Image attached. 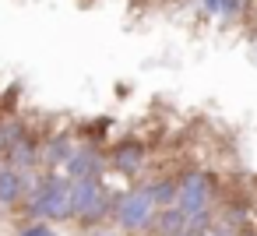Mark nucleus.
<instances>
[{"label":"nucleus","instance_id":"obj_1","mask_svg":"<svg viewBox=\"0 0 257 236\" xmlns=\"http://www.w3.org/2000/svg\"><path fill=\"white\" fill-rule=\"evenodd\" d=\"M116 197L120 194H109L102 180H71V218L88 229H99L113 215Z\"/></svg>","mask_w":257,"mask_h":236},{"label":"nucleus","instance_id":"obj_2","mask_svg":"<svg viewBox=\"0 0 257 236\" xmlns=\"http://www.w3.org/2000/svg\"><path fill=\"white\" fill-rule=\"evenodd\" d=\"M25 208V218H36V222H60V218H71V176H60V173H46L39 190L22 204Z\"/></svg>","mask_w":257,"mask_h":236},{"label":"nucleus","instance_id":"obj_3","mask_svg":"<svg viewBox=\"0 0 257 236\" xmlns=\"http://www.w3.org/2000/svg\"><path fill=\"white\" fill-rule=\"evenodd\" d=\"M155 215H159V204L148 197L145 187L123 190L116 197V208H113V218H116V229L120 232H152Z\"/></svg>","mask_w":257,"mask_h":236},{"label":"nucleus","instance_id":"obj_4","mask_svg":"<svg viewBox=\"0 0 257 236\" xmlns=\"http://www.w3.org/2000/svg\"><path fill=\"white\" fill-rule=\"evenodd\" d=\"M109 169V155L95 145H78L71 162H67V176L71 180H99Z\"/></svg>","mask_w":257,"mask_h":236},{"label":"nucleus","instance_id":"obj_5","mask_svg":"<svg viewBox=\"0 0 257 236\" xmlns=\"http://www.w3.org/2000/svg\"><path fill=\"white\" fill-rule=\"evenodd\" d=\"M78 141L71 134H53L46 141H39V169L43 173H57V169H67L71 155H74Z\"/></svg>","mask_w":257,"mask_h":236},{"label":"nucleus","instance_id":"obj_6","mask_svg":"<svg viewBox=\"0 0 257 236\" xmlns=\"http://www.w3.org/2000/svg\"><path fill=\"white\" fill-rule=\"evenodd\" d=\"M145 159H148V152L141 141H120L116 148H109V169L120 176H138L145 169Z\"/></svg>","mask_w":257,"mask_h":236},{"label":"nucleus","instance_id":"obj_7","mask_svg":"<svg viewBox=\"0 0 257 236\" xmlns=\"http://www.w3.org/2000/svg\"><path fill=\"white\" fill-rule=\"evenodd\" d=\"M4 162H8L11 169H18V173L39 169V141H36L32 134H25L22 141H15V145L4 152Z\"/></svg>","mask_w":257,"mask_h":236},{"label":"nucleus","instance_id":"obj_8","mask_svg":"<svg viewBox=\"0 0 257 236\" xmlns=\"http://www.w3.org/2000/svg\"><path fill=\"white\" fill-rule=\"evenodd\" d=\"M25 204V183H22V173L11 169L8 162H0V208H22Z\"/></svg>","mask_w":257,"mask_h":236},{"label":"nucleus","instance_id":"obj_9","mask_svg":"<svg viewBox=\"0 0 257 236\" xmlns=\"http://www.w3.org/2000/svg\"><path fill=\"white\" fill-rule=\"evenodd\" d=\"M141 187H145L148 197L159 204V211H162V208H176V190H180V183H176L173 176H155V180H145Z\"/></svg>","mask_w":257,"mask_h":236},{"label":"nucleus","instance_id":"obj_10","mask_svg":"<svg viewBox=\"0 0 257 236\" xmlns=\"http://www.w3.org/2000/svg\"><path fill=\"white\" fill-rule=\"evenodd\" d=\"M190 225H187V215L180 208H162L155 215V225H152V236H183Z\"/></svg>","mask_w":257,"mask_h":236},{"label":"nucleus","instance_id":"obj_11","mask_svg":"<svg viewBox=\"0 0 257 236\" xmlns=\"http://www.w3.org/2000/svg\"><path fill=\"white\" fill-rule=\"evenodd\" d=\"M29 131H25V124L22 120H0V145H4V152L15 145V141H22Z\"/></svg>","mask_w":257,"mask_h":236},{"label":"nucleus","instance_id":"obj_12","mask_svg":"<svg viewBox=\"0 0 257 236\" xmlns=\"http://www.w3.org/2000/svg\"><path fill=\"white\" fill-rule=\"evenodd\" d=\"M18 236H57L50 222H36V218H25L18 225Z\"/></svg>","mask_w":257,"mask_h":236},{"label":"nucleus","instance_id":"obj_13","mask_svg":"<svg viewBox=\"0 0 257 236\" xmlns=\"http://www.w3.org/2000/svg\"><path fill=\"white\" fill-rule=\"evenodd\" d=\"M92 236H127V232H120V229H102V225H99V229H92Z\"/></svg>","mask_w":257,"mask_h":236},{"label":"nucleus","instance_id":"obj_14","mask_svg":"<svg viewBox=\"0 0 257 236\" xmlns=\"http://www.w3.org/2000/svg\"><path fill=\"white\" fill-rule=\"evenodd\" d=\"M0 162H4V145H0Z\"/></svg>","mask_w":257,"mask_h":236},{"label":"nucleus","instance_id":"obj_15","mask_svg":"<svg viewBox=\"0 0 257 236\" xmlns=\"http://www.w3.org/2000/svg\"><path fill=\"white\" fill-rule=\"evenodd\" d=\"M243 4H253V0H243Z\"/></svg>","mask_w":257,"mask_h":236}]
</instances>
